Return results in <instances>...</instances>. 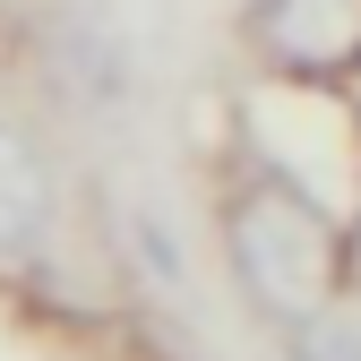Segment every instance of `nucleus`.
Returning a JSON list of instances; mask_svg holds the SVG:
<instances>
[{
	"label": "nucleus",
	"mask_w": 361,
	"mask_h": 361,
	"mask_svg": "<svg viewBox=\"0 0 361 361\" xmlns=\"http://www.w3.org/2000/svg\"><path fill=\"white\" fill-rule=\"evenodd\" d=\"M284 361H361V319L344 310H310L284 327Z\"/></svg>",
	"instance_id": "nucleus-4"
},
{
	"label": "nucleus",
	"mask_w": 361,
	"mask_h": 361,
	"mask_svg": "<svg viewBox=\"0 0 361 361\" xmlns=\"http://www.w3.org/2000/svg\"><path fill=\"white\" fill-rule=\"evenodd\" d=\"M224 258H233V284L267 310L276 327L310 319V310L344 301V267H353V233L336 224V207L310 190V180L250 147V164L224 190Z\"/></svg>",
	"instance_id": "nucleus-1"
},
{
	"label": "nucleus",
	"mask_w": 361,
	"mask_h": 361,
	"mask_svg": "<svg viewBox=\"0 0 361 361\" xmlns=\"http://www.w3.org/2000/svg\"><path fill=\"white\" fill-rule=\"evenodd\" d=\"M43 233H52V164L18 121H0V276H18Z\"/></svg>",
	"instance_id": "nucleus-3"
},
{
	"label": "nucleus",
	"mask_w": 361,
	"mask_h": 361,
	"mask_svg": "<svg viewBox=\"0 0 361 361\" xmlns=\"http://www.w3.org/2000/svg\"><path fill=\"white\" fill-rule=\"evenodd\" d=\"M241 52L267 86H361V0H241Z\"/></svg>",
	"instance_id": "nucleus-2"
}]
</instances>
